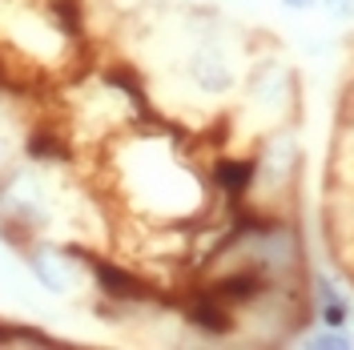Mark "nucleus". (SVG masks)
Returning a JSON list of instances; mask_svg holds the SVG:
<instances>
[{
  "mask_svg": "<svg viewBox=\"0 0 354 350\" xmlns=\"http://www.w3.org/2000/svg\"><path fill=\"white\" fill-rule=\"evenodd\" d=\"M302 113V77L298 68L270 57H250L242 77V89L230 105V133L234 137H250L258 141L262 133L278 129V125H294Z\"/></svg>",
  "mask_w": 354,
  "mask_h": 350,
  "instance_id": "obj_1",
  "label": "nucleus"
},
{
  "mask_svg": "<svg viewBox=\"0 0 354 350\" xmlns=\"http://www.w3.org/2000/svg\"><path fill=\"white\" fill-rule=\"evenodd\" d=\"M250 154H254L258 177H254V190H250L245 201L254 210H262V214H290V201L298 194L302 165H306L298 129L294 125H278V129L262 133Z\"/></svg>",
  "mask_w": 354,
  "mask_h": 350,
  "instance_id": "obj_2",
  "label": "nucleus"
},
{
  "mask_svg": "<svg viewBox=\"0 0 354 350\" xmlns=\"http://www.w3.org/2000/svg\"><path fill=\"white\" fill-rule=\"evenodd\" d=\"M28 270V278L41 286L44 294L53 298H77L88 286V270H85V241L73 238H32L17 254Z\"/></svg>",
  "mask_w": 354,
  "mask_h": 350,
  "instance_id": "obj_3",
  "label": "nucleus"
},
{
  "mask_svg": "<svg viewBox=\"0 0 354 350\" xmlns=\"http://www.w3.org/2000/svg\"><path fill=\"white\" fill-rule=\"evenodd\" d=\"M306 298L318 326L354 330V294L342 286V278H334L326 266H310L306 270Z\"/></svg>",
  "mask_w": 354,
  "mask_h": 350,
  "instance_id": "obj_4",
  "label": "nucleus"
},
{
  "mask_svg": "<svg viewBox=\"0 0 354 350\" xmlns=\"http://www.w3.org/2000/svg\"><path fill=\"white\" fill-rule=\"evenodd\" d=\"M298 347H310V350H351L354 347V330L318 326V322H310V326L298 334Z\"/></svg>",
  "mask_w": 354,
  "mask_h": 350,
  "instance_id": "obj_5",
  "label": "nucleus"
},
{
  "mask_svg": "<svg viewBox=\"0 0 354 350\" xmlns=\"http://www.w3.org/2000/svg\"><path fill=\"white\" fill-rule=\"evenodd\" d=\"M318 8H322L334 24H351L354 21V0H318Z\"/></svg>",
  "mask_w": 354,
  "mask_h": 350,
  "instance_id": "obj_6",
  "label": "nucleus"
},
{
  "mask_svg": "<svg viewBox=\"0 0 354 350\" xmlns=\"http://www.w3.org/2000/svg\"><path fill=\"white\" fill-rule=\"evenodd\" d=\"M282 8H286V12H314L318 0H282Z\"/></svg>",
  "mask_w": 354,
  "mask_h": 350,
  "instance_id": "obj_7",
  "label": "nucleus"
},
{
  "mask_svg": "<svg viewBox=\"0 0 354 350\" xmlns=\"http://www.w3.org/2000/svg\"><path fill=\"white\" fill-rule=\"evenodd\" d=\"M12 161V141H8V133H4V125H0V169Z\"/></svg>",
  "mask_w": 354,
  "mask_h": 350,
  "instance_id": "obj_8",
  "label": "nucleus"
}]
</instances>
